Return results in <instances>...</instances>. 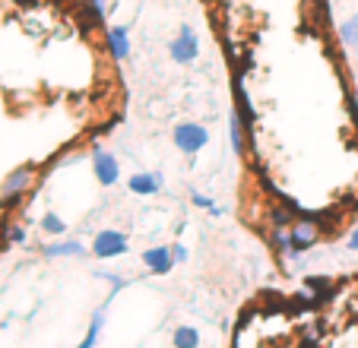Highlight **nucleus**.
I'll return each instance as SVG.
<instances>
[{"mask_svg": "<svg viewBox=\"0 0 358 348\" xmlns=\"http://www.w3.org/2000/svg\"><path fill=\"white\" fill-rule=\"evenodd\" d=\"M41 231H48V235L61 238L64 231H67V222H64L57 212H45V215H41Z\"/></svg>", "mask_w": 358, "mask_h": 348, "instance_id": "obj_15", "label": "nucleus"}, {"mask_svg": "<svg viewBox=\"0 0 358 348\" xmlns=\"http://www.w3.org/2000/svg\"><path fill=\"white\" fill-rule=\"evenodd\" d=\"M10 244H22V241H26V228H20V225H13V228H10Z\"/></svg>", "mask_w": 358, "mask_h": 348, "instance_id": "obj_19", "label": "nucleus"}, {"mask_svg": "<svg viewBox=\"0 0 358 348\" xmlns=\"http://www.w3.org/2000/svg\"><path fill=\"white\" fill-rule=\"evenodd\" d=\"M32 184H35L32 165H22V168H16V171H10L7 177H3V184H0V203H3V206L20 203V196H26L29 190H32Z\"/></svg>", "mask_w": 358, "mask_h": 348, "instance_id": "obj_1", "label": "nucleus"}, {"mask_svg": "<svg viewBox=\"0 0 358 348\" xmlns=\"http://www.w3.org/2000/svg\"><path fill=\"white\" fill-rule=\"evenodd\" d=\"M124 250H127V235L115 231V228L99 231V235H95V241H92V254L99 256V260H115V256H121Z\"/></svg>", "mask_w": 358, "mask_h": 348, "instance_id": "obj_5", "label": "nucleus"}, {"mask_svg": "<svg viewBox=\"0 0 358 348\" xmlns=\"http://www.w3.org/2000/svg\"><path fill=\"white\" fill-rule=\"evenodd\" d=\"M171 256H175V263H187V247H184V244H175V247H171Z\"/></svg>", "mask_w": 358, "mask_h": 348, "instance_id": "obj_20", "label": "nucleus"}, {"mask_svg": "<svg viewBox=\"0 0 358 348\" xmlns=\"http://www.w3.org/2000/svg\"><path fill=\"white\" fill-rule=\"evenodd\" d=\"M101 326H105V307L95 310V314H92V320H89V333H86V339H83L76 348H95V342H99Z\"/></svg>", "mask_w": 358, "mask_h": 348, "instance_id": "obj_12", "label": "nucleus"}, {"mask_svg": "<svg viewBox=\"0 0 358 348\" xmlns=\"http://www.w3.org/2000/svg\"><path fill=\"white\" fill-rule=\"evenodd\" d=\"M339 41H343V48H358V16H349L339 26Z\"/></svg>", "mask_w": 358, "mask_h": 348, "instance_id": "obj_14", "label": "nucleus"}, {"mask_svg": "<svg viewBox=\"0 0 358 348\" xmlns=\"http://www.w3.org/2000/svg\"><path fill=\"white\" fill-rule=\"evenodd\" d=\"M169 57L175 64H194L196 57H200V38H196V32L187 22L178 26V38L169 45Z\"/></svg>", "mask_w": 358, "mask_h": 348, "instance_id": "obj_3", "label": "nucleus"}, {"mask_svg": "<svg viewBox=\"0 0 358 348\" xmlns=\"http://www.w3.org/2000/svg\"><path fill=\"white\" fill-rule=\"evenodd\" d=\"M171 140L175 146L181 149L184 155H196L206 143H210V130L203 127V124H194V121H184V124H175L171 130Z\"/></svg>", "mask_w": 358, "mask_h": 348, "instance_id": "obj_2", "label": "nucleus"}, {"mask_svg": "<svg viewBox=\"0 0 358 348\" xmlns=\"http://www.w3.org/2000/svg\"><path fill=\"white\" fill-rule=\"evenodd\" d=\"M86 10H89V20L101 22L105 13H108V0H86Z\"/></svg>", "mask_w": 358, "mask_h": 348, "instance_id": "obj_16", "label": "nucleus"}, {"mask_svg": "<svg viewBox=\"0 0 358 348\" xmlns=\"http://www.w3.org/2000/svg\"><path fill=\"white\" fill-rule=\"evenodd\" d=\"M320 238V225L314 219H301L289 228V254H301V250L314 247Z\"/></svg>", "mask_w": 358, "mask_h": 348, "instance_id": "obj_6", "label": "nucleus"}, {"mask_svg": "<svg viewBox=\"0 0 358 348\" xmlns=\"http://www.w3.org/2000/svg\"><path fill=\"white\" fill-rule=\"evenodd\" d=\"M105 45H108V54L115 61H127L130 57V32L127 26H111L108 35H105Z\"/></svg>", "mask_w": 358, "mask_h": 348, "instance_id": "obj_9", "label": "nucleus"}, {"mask_svg": "<svg viewBox=\"0 0 358 348\" xmlns=\"http://www.w3.org/2000/svg\"><path fill=\"white\" fill-rule=\"evenodd\" d=\"M244 130H248V124L241 121V114L231 111V117H229V140H231V152H235V155H244V152H248V140H244Z\"/></svg>", "mask_w": 358, "mask_h": 348, "instance_id": "obj_10", "label": "nucleus"}, {"mask_svg": "<svg viewBox=\"0 0 358 348\" xmlns=\"http://www.w3.org/2000/svg\"><path fill=\"white\" fill-rule=\"evenodd\" d=\"M171 342H175V348H196L200 345V333L194 326H178Z\"/></svg>", "mask_w": 358, "mask_h": 348, "instance_id": "obj_13", "label": "nucleus"}, {"mask_svg": "<svg viewBox=\"0 0 358 348\" xmlns=\"http://www.w3.org/2000/svg\"><path fill=\"white\" fill-rule=\"evenodd\" d=\"M92 171H95V181H99L101 187H115L117 177H121V165H117V159L101 146L92 149Z\"/></svg>", "mask_w": 358, "mask_h": 348, "instance_id": "obj_4", "label": "nucleus"}, {"mask_svg": "<svg viewBox=\"0 0 358 348\" xmlns=\"http://www.w3.org/2000/svg\"><path fill=\"white\" fill-rule=\"evenodd\" d=\"M295 222H292V212L285 206H279V209H273V228L276 231H285V228H292Z\"/></svg>", "mask_w": 358, "mask_h": 348, "instance_id": "obj_17", "label": "nucleus"}, {"mask_svg": "<svg viewBox=\"0 0 358 348\" xmlns=\"http://www.w3.org/2000/svg\"><path fill=\"white\" fill-rule=\"evenodd\" d=\"M349 247H352V250H358V228H355V231H352V235H349Z\"/></svg>", "mask_w": 358, "mask_h": 348, "instance_id": "obj_21", "label": "nucleus"}, {"mask_svg": "<svg viewBox=\"0 0 358 348\" xmlns=\"http://www.w3.org/2000/svg\"><path fill=\"white\" fill-rule=\"evenodd\" d=\"M127 190L136 196H156L162 190V174L159 171H140L127 181Z\"/></svg>", "mask_w": 358, "mask_h": 348, "instance_id": "obj_7", "label": "nucleus"}, {"mask_svg": "<svg viewBox=\"0 0 358 348\" xmlns=\"http://www.w3.org/2000/svg\"><path fill=\"white\" fill-rule=\"evenodd\" d=\"M143 263L152 269V275H169L171 269H175L171 247H149V250H143Z\"/></svg>", "mask_w": 358, "mask_h": 348, "instance_id": "obj_8", "label": "nucleus"}, {"mask_svg": "<svg viewBox=\"0 0 358 348\" xmlns=\"http://www.w3.org/2000/svg\"><path fill=\"white\" fill-rule=\"evenodd\" d=\"M190 200H194V206H200V209H210V212H213V215H219V212H222V209H219V206H216V203H213V200H210V196H203V194H200V190H194V194H190Z\"/></svg>", "mask_w": 358, "mask_h": 348, "instance_id": "obj_18", "label": "nucleus"}, {"mask_svg": "<svg viewBox=\"0 0 358 348\" xmlns=\"http://www.w3.org/2000/svg\"><path fill=\"white\" fill-rule=\"evenodd\" d=\"M86 254V247H83L80 241H55L45 247V256L48 260H61V256H83Z\"/></svg>", "mask_w": 358, "mask_h": 348, "instance_id": "obj_11", "label": "nucleus"}]
</instances>
